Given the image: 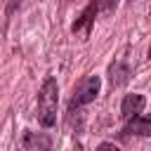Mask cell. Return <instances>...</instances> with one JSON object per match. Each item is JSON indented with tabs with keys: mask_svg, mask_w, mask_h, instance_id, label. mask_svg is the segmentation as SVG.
Returning a JSON list of instances; mask_svg holds the SVG:
<instances>
[{
	"mask_svg": "<svg viewBox=\"0 0 151 151\" xmlns=\"http://www.w3.org/2000/svg\"><path fill=\"white\" fill-rule=\"evenodd\" d=\"M24 146L26 151H52V139L45 132H26Z\"/></svg>",
	"mask_w": 151,
	"mask_h": 151,
	"instance_id": "obj_4",
	"label": "cell"
},
{
	"mask_svg": "<svg viewBox=\"0 0 151 151\" xmlns=\"http://www.w3.org/2000/svg\"><path fill=\"white\" fill-rule=\"evenodd\" d=\"M57 104H59V87L54 78H47L38 92V120L45 127L57 123Z\"/></svg>",
	"mask_w": 151,
	"mask_h": 151,
	"instance_id": "obj_1",
	"label": "cell"
},
{
	"mask_svg": "<svg viewBox=\"0 0 151 151\" xmlns=\"http://www.w3.org/2000/svg\"><path fill=\"white\" fill-rule=\"evenodd\" d=\"M94 5H97V9L99 12H113L116 9V5H118V0H94Z\"/></svg>",
	"mask_w": 151,
	"mask_h": 151,
	"instance_id": "obj_6",
	"label": "cell"
},
{
	"mask_svg": "<svg viewBox=\"0 0 151 151\" xmlns=\"http://www.w3.org/2000/svg\"><path fill=\"white\" fill-rule=\"evenodd\" d=\"M127 132L139 137H151V116H137L127 123Z\"/></svg>",
	"mask_w": 151,
	"mask_h": 151,
	"instance_id": "obj_5",
	"label": "cell"
},
{
	"mask_svg": "<svg viewBox=\"0 0 151 151\" xmlns=\"http://www.w3.org/2000/svg\"><path fill=\"white\" fill-rule=\"evenodd\" d=\"M99 87H101V78H99V76H87V78L80 80V85L76 87L68 106H71V109H78V106H85V104L94 101V97L99 94Z\"/></svg>",
	"mask_w": 151,
	"mask_h": 151,
	"instance_id": "obj_2",
	"label": "cell"
},
{
	"mask_svg": "<svg viewBox=\"0 0 151 151\" xmlns=\"http://www.w3.org/2000/svg\"><path fill=\"white\" fill-rule=\"evenodd\" d=\"M97 151H120L116 144H109V142H104V144H99L97 146Z\"/></svg>",
	"mask_w": 151,
	"mask_h": 151,
	"instance_id": "obj_7",
	"label": "cell"
},
{
	"mask_svg": "<svg viewBox=\"0 0 151 151\" xmlns=\"http://www.w3.org/2000/svg\"><path fill=\"white\" fill-rule=\"evenodd\" d=\"M17 2H21V0H12V2H9V12L14 9V5H17Z\"/></svg>",
	"mask_w": 151,
	"mask_h": 151,
	"instance_id": "obj_8",
	"label": "cell"
},
{
	"mask_svg": "<svg viewBox=\"0 0 151 151\" xmlns=\"http://www.w3.org/2000/svg\"><path fill=\"white\" fill-rule=\"evenodd\" d=\"M144 104H146L144 94H137V92L125 94V99H123V104H120V113H123V118H125V120L137 118V113H142Z\"/></svg>",
	"mask_w": 151,
	"mask_h": 151,
	"instance_id": "obj_3",
	"label": "cell"
},
{
	"mask_svg": "<svg viewBox=\"0 0 151 151\" xmlns=\"http://www.w3.org/2000/svg\"><path fill=\"white\" fill-rule=\"evenodd\" d=\"M149 57H151V47H149Z\"/></svg>",
	"mask_w": 151,
	"mask_h": 151,
	"instance_id": "obj_9",
	"label": "cell"
}]
</instances>
